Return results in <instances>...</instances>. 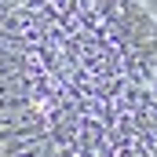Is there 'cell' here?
Returning a JSON list of instances; mask_svg holds the SVG:
<instances>
[{
  "label": "cell",
  "mask_w": 157,
  "mask_h": 157,
  "mask_svg": "<svg viewBox=\"0 0 157 157\" xmlns=\"http://www.w3.org/2000/svg\"><path fill=\"white\" fill-rule=\"evenodd\" d=\"M0 157H157L143 0H0Z\"/></svg>",
  "instance_id": "obj_1"
}]
</instances>
